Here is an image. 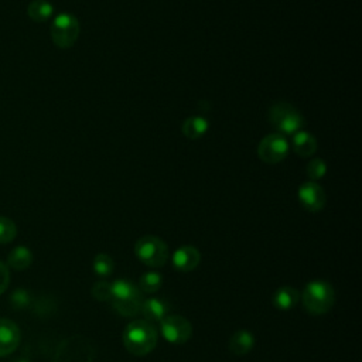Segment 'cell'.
<instances>
[{"mask_svg": "<svg viewBox=\"0 0 362 362\" xmlns=\"http://www.w3.org/2000/svg\"><path fill=\"white\" fill-rule=\"evenodd\" d=\"M201 260V255L194 246H181L173 255V264L180 272L194 270Z\"/></svg>", "mask_w": 362, "mask_h": 362, "instance_id": "11", "label": "cell"}, {"mask_svg": "<svg viewBox=\"0 0 362 362\" xmlns=\"http://www.w3.org/2000/svg\"><path fill=\"white\" fill-rule=\"evenodd\" d=\"M288 141L281 133H270L257 146V156L266 164H277L288 154Z\"/></svg>", "mask_w": 362, "mask_h": 362, "instance_id": "7", "label": "cell"}, {"mask_svg": "<svg viewBox=\"0 0 362 362\" xmlns=\"http://www.w3.org/2000/svg\"><path fill=\"white\" fill-rule=\"evenodd\" d=\"M163 277L157 272H147L139 280V290L144 293H156L161 287Z\"/></svg>", "mask_w": 362, "mask_h": 362, "instance_id": "19", "label": "cell"}, {"mask_svg": "<svg viewBox=\"0 0 362 362\" xmlns=\"http://www.w3.org/2000/svg\"><path fill=\"white\" fill-rule=\"evenodd\" d=\"M253 344H255V338H253L252 332H249L246 329H238L229 338L228 346L232 354L245 355L253 348Z\"/></svg>", "mask_w": 362, "mask_h": 362, "instance_id": "14", "label": "cell"}, {"mask_svg": "<svg viewBox=\"0 0 362 362\" xmlns=\"http://www.w3.org/2000/svg\"><path fill=\"white\" fill-rule=\"evenodd\" d=\"M325 171H327V165L321 158H313L305 167V173L311 181H317L322 178Z\"/></svg>", "mask_w": 362, "mask_h": 362, "instance_id": "22", "label": "cell"}, {"mask_svg": "<svg viewBox=\"0 0 362 362\" xmlns=\"http://www.w3.org/2000/svg\"><path fill=\"white\" fill-rule=\"evenodd\" d=\"M293 150L301 156V157H310L315 153L317 150V140L314 139L313 134H310L305 130H300L293 134V141H291Z\"/></svg>", "mask_w": 362, "mask_h": 362, "instance_id": "13", "label": "cell"}, {"mask_svg": "<svg viewBox=\"0 0 362 362\" xmlns=\"http://www.w3.org/2000/svg\"><path fill=\"white\" fill-rule=\"evenodd\" d=\"M33 263V253L25 246H17L14 247L8 256H7V266H10L14 270H25Z\"/></svg>", "mask_w": 362, "mask_h": 362, "instance_id": "16", "label": "cell"}, {"mask_svg": "<svg viewBox=\"0 0 362 362\" xmlns=\"http://www.w3.org/2000/svg\"><path fill=\"white\" fill-rule=\"evenodd\" d=\"M161 335L171 344H184L192 335V325L181 315H165L160 321Z\"/></svg>", "mask_w": 362, "mask_h": 362, "instance_id": "8", "label": "cell"}, {"mask_svg": "<svg viewBox=\"0 0 362 362\" xmlns=\"http://www.w3.org/2000/svg\"><path fill=\"white\" fill-rule=\"evenodd\" d=\"M81 25L78 18L69 13L58 14L51 24V40L59 48L72 47L79 37Z\"/></svg>", "mask_w": 362, "mask_h": 362, "instance_id": "5", "label": "cell"}, {"mask_svg": "<svg viewBox=\"0 0 362 362\" xmlns=\"http://www.w3.org/2000/svg\"><path fill=\"white\" fill-rule=\"evenodd\" d=\"M303 305L310 314H325L331 310L335 301V293L329 283L322 280L310 281L301 294Z\"/></svg>", "mask_w": 362, "mask_h": 362, "instance_id": "3", "label": "cell"}, {"mask_svg": "<svg viewBox=\"0 0 362 362\" xmlns=\"http://www.w3.org/2000/svg\"><path fill=\"white\" fill-rule=\"evenodd\" d=\"M269 120L281 134H294L303 130V115L288 102H276L269 109Z\"/></svg>", "mask_w": 362, "mask_h": 362, "instance_id": "4", "label": "cell"}, {"mask_svg": "<svg viewBox=\"0 0 362 362\" xmlns=\"http://www.w3.org/2000/svg\"><path fill=\"white\" fill-rule=\"evenodd\" d=\"M208 120L202 116H189L187 117L182 124H181V130L184 133V136L187 139L191 140H197L199 137H202L206 130H208Z\"/></svg>", "mask_w": 362, "mask_h": 362, "instance_id": "15", "label": "cell"}, {"mask_svg": "<svg viewBox=\"0 0 362 362\" xmlns=\"http://www.w3.org/2000/svg\"><path fill=\"white\" fill-rule=\"evenodd\" d=\"M52 4L47 0H33L27 7L28 17L37 23L47 21L52 16Z\"/></svg>", "mask_w": 362, "mask_h": 362, "instance_id": "18", "label": "cell"}, {"mask_svg": "<svg viewBox=\"0 0 362 362\" xmlns=\"http://www.w3.org/2000/svg\"><path fill=\"white\" fill-rule=\"evenodd\" d=\"M17 235V226L16 223L6 216L0 215V243H10L14 240Z\"/></svg>", "mask_w": 362, "mask_h": 362, "instance_id": "21", "label": "cell"}, {"mask_svg": "<svg viewBox=\"0 0 362 362\" xmlns=\"http://www.w3.org/2000/svg\"><path fill=\"white\" fill-rule=\"evenodd\" d=\"M18 344H20L18 325L8 318H0V358L14 352Z\"/></svg>", "mask_w": 362, "mask_h": 362, "instance_id": "10", "label": "cell"}, {"mask_svg": "<svg viewBox=\"0 0 362 362\" xmlns=\"http://www.w3.org/2000/svg\"><path fill=\"white\" fill-rule=\"evenodd\" d=\"M170 305L161 298H148L143 300L140 313L144 315L146 321H161L165 315H168Z\"/></svg>", "mask_w": 362, "mask_h": 362, "instance_id": "12", "label": "cell"}, {"mask_svg": "<svg viewBox=\"0 0 362 362\" xmlns=\"http://www.w3.org/2000/svg\"><path fill=\"white\" fill-rule=\"evenodd\" d=\"M134 253L141 263L150 267H160L168 259V247L164 240L151 235L143 236L136 242Z\"/></svg>", "mask_w": 362, "mask_h": 362, "instance_id": "6", "label": "cell"}, {"mask_svg": "<svg viewBox=\"0 0 362 362\" xmlns=\"http://www.w3.org/2000/svg\"><path fill=\"white\" fill-rule=\"evenodd\" d=\"M16 362H28V361H24V359H20V361H16Z\"/></svg>", "mask_w": 362, "mask_h": 362, "instance_id": "25", "label": "cell"}, {"mask_svg": "<svg viewBox=\"0 0 362 362\" xmlns=\"http://www.w3.org/2000/svg\"><path fill=\"white\" fill-rule=\"evenodd\" d=\"M92 296L99 301H109L112 298V283L96 281L90 290Z\"/></svg>", "mask_w": 362, "mask_h": 362, "instance_id": "23", "label": "cell"}, {"mask_svg": "<svg viewBox=\"0 0 362 362\" xmlns=\"http://www.w3.org/2000/svg\"><path fill=\"white\" fill-rule=\"evenodd\" d=\"M10 283V272L8 266L0 260V294H3Z\"/></svg>", "mask_w": 362, "mask_h": 362, "instance_id": "24", "label": "cell"}, {"mask_svg": "<svg viewBox=\"0 0 362 362\" xmlns=\"http://www.w3.org/2000/svg\"><path fill=\"white\" fill-rule=\"evenodd\" d=\"M298 298H300V294L296 288H293L290 286H284V287H280L273 294V304L279 310H290L291 307H294L297 304Z\"/></svg>", "mask_w": 362, "mask_h": 362, "instance_id": "17", "label": "cell"}, {"mask_svg": "<svg viewBox=\"0 0 362 362\" xmlns=\"http://www.w3.org/2000/svg\"><path fill=\"white\" fill-rule=\"evenodd\" d=\"M123 345L133 355H147L157 345V331L148 321L134 320L123 331Z\"/></svg>", "mask_w": 362, "mask_h": 362, "instance_id": "1", "label": "cell"}, {"mask_svg": "<svg viewBox=\"0 0 362 362\" xmlns=\"http://www.w3.org/2000/svg\"><path fill=\"white\" fill-rule=\"evenodd\" d=\"M93 270L96 274L99 276H109L115 267V263H113V259L106 255V253H99L95 256L93 259Z\"/></svg>", "mask_w": 362, "mask_h": 362, "instance_id": "20", "label": "cell"}, {"mask_svg": "<svg viewBox=\"0 0 362 362\" xmlns=\"http://www.w3.org/2000/svg\"><path fill=\"white\" fill-rule=\"evenodd\" d=\"M298 201L310 212H318L324 208L327 202V195L321 185L314 181H308L298 188Z\"/></svg>", "mask_w": 362, "mask_h": 362, "instance_id": "9", "label": "cell"}, {"mask_svg": "<svg viewBox=\"0 0 362 362\" xmlns=\"http://www.w3.org/2000/svg\"><path fill=\"white\" fill-rule=\"evenodd\" d=\"M112 308L123 317H134L141 308V291L129 280L112 283Z\"/></svg>", "mask_w": 362, "mask_h": 362, "instance_id": "2", "label": "cell"}]
</instances>
